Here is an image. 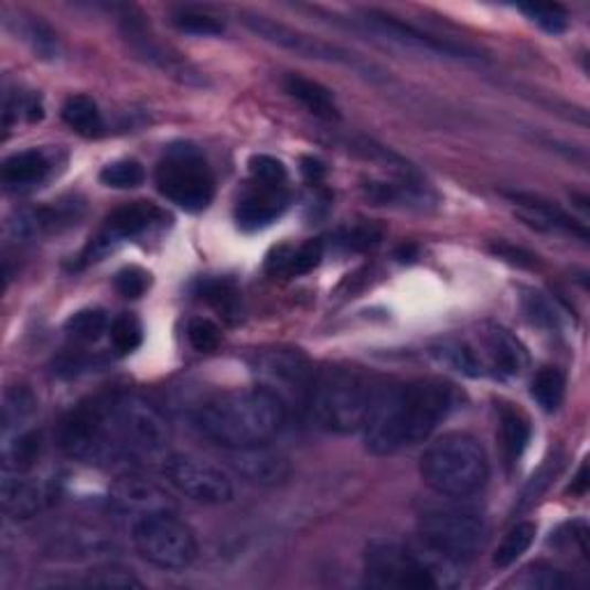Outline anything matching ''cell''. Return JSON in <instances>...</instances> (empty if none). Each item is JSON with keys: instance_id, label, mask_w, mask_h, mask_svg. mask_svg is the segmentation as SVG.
I'll use <instances>...</instances> for the list:
<instances>
[{"instance_id": "cell-1", "label": "cell", "mask_w": 590, "mask_h": 590, "mask_svg": "<svg viewBox=\"0 0 590 590\" xmlns=\"http://www.w3.org/2000/svg\"><path fill=\"white\" fill-rule=\"evenodd\" d=\"M169 439V425L160 410L130 395L101 397L76 406L58 429L65 454L99 466L164 459Z\"/></svg>"}, {"instance_id": "cell-2", "label": "cell", "mask_w": 590, "mask_h": 590, "mask_svg": "<svg viewBox=\"0 0 590 590\" xmlns=\"http://www.w3.org/2000/svg\"><path fill=\"white\" fill-rule=\"evenodd\" d=\"M464 404V393L443 378H418L378 386L365 420V446L388 457L427 441Z\"/></svg>"}, {"instance_id": "cell-3", "label": "cell", "mask_w": 590, "mask_h": 590, "mask_svg": "<svg viewBox=\"0 0 590 590\" xmlns=\"http://www.w3.org/2000/svg\"><path fill=\"white\" fill-rule=\"evenodd\" d=\"M285 422L287 404L264 386L222 393L196 414L199 431L224 450L268 446Z\"/></svg>"}, {"instance_id": "cell-4", "label": "cell", "mask_w": 590, "mask_h": 590, "mask_svg": "<svg viewBox=\"0 0 590 590\" xmlns=\"http://www.w3.org/2000/svg\"><path fill=\"white\" fill-rule=\"evenodd\" d=\"M376 388L363 369L330 365L314 372L304 404L319 429L344 436L365 427Z\"/></svg>"}, {"instance_id": "cell-5", "label": "cell", "mask_w": 590, "mask_h": 590, "mask_svg": "<svg viewBox=\"0 0 590 590\" xmlns=\"http://www.w3.org/2000/svg\"><path fill=\"white\" fill-rule=\"evenodd\" d=\"M422 482L441 496L466 498L490 480V459L466 431H450L431 441L420 457Z\"/></svg>"}, {"instance_id": "cell-6", "label": "cell", "mask_w": 590, "mask_h": 590, "mask_svg": "<svg viewBox=\"0 0 590 590\" xmlns=\"http://www.w3.org/2000/svg\"><path fill=\"white\" fill-rule=\"evenodd\" d=\"M448 566L454 562L388 537H376L365 547L367 583L376 588H439L448 583L443 572Z\"/></svg>"}, {"instance_id": "cell-7", "label": "cell", "mask_w": 590, "mask_h": 590, "mask_svg": "<svg viewBox=\"0 0 590 590\" xmlns=\"http://www.w3.org/2000/svg\"><path fill=\"white\" fill-rule=\"evenodd\" d=\"M158 190L187 213L205 211L215 196V178L194 143H173L158 164Z\"/></svg>"}, {"instance_id": "cell-8", "label": "cell", "mask_w": 590, "mask_h": 590, "mask_svg": "<svg viewBox=\"0 0 590 590\" xmlns=\"http://www.w3.org/2000/svg\"><path fill=\"white\" fill-rule=\"evenodd\" d=\"M132 543L146 562L162 570H185L199 554L196 535L178 512H158L135 522Z\"/></svg>"}, {"instance_id": "cell-9", "label": "cell", "mask_w": 590, "mask_h": 590, "mask_svg": "<svg viewBox=\"0 0 590 590\" xmlns=\"http://www.w3.org/2000/svg\"><path fill=\"white\" fill-rule=\"evenodd\" d=\"M422 547L450 562L475 558L486 540V526L471 509L439 507L429 509L418 522Z\"/></svg>"}, {"instance_id": "cell-10", "label": "cell", "mask_w": 590, "mask_h": 590, "mask_svg": "<svg viewBox=\"0 0 590 590\" xmlns=\"http://www.w3.org/2000/svg\"><path fill=\"white\" fill-rule=\"evenodd\" d=\"M162 473L178 494L203 505H224L234 498V480L230 475L213 464L211 459H203L187 452H173L162 459Z\"/></svg>"}, {"instance_id": "cell-11", "label": "cell", "mask_w": 590, "mask_h": 590, "mask_svg": "<svg viewBox=\"0 0 590 590\" xmlns=\"http://www.w3.org/2000/svg\"><path fill=\"white\" fill-rule=\"evenodd\" d=\"M243 21L251 33H256L279 49L291 51V54H296V56L330 63V65H346V67H351L355 72H363L367 76H376V72H378L372 63H365L361 56L351 54V51H346L337 44H330L325 40L307 35L302 31H296V29H291V25L279 23L270 17L245 14Z\"/></svg>"}, {"instance_id": "cell-12", "label": "cell", "mask_w": 590, "mask_h": 590, "mask_svg": "<svg viewBox=\"0 0 590 590\" xmlns=\"http://www.w3.org/2000/svg\"><path fill=\"white\" fill-rule=\"evenodd\" d=\"M254 372L264 378V388L275 393L287 404V397H302L307 401L314 369L307 357L293 348H272L256 355Z\"/></svg>"}, {"instance_id": "cell-13", "label": "cell", "mask_w": 590, "mask_h": 590, "mask_svg": "<svg viewBox=\"0 0 590 590\" xmlns=\"http://www.w3.org/2000/svg\"><path fill=\"white\" fill-rule=\"evenodd\" d=\"M365 29L367 33L383 37L390 44H397L401 49L408 51H418V54H427V56H439V58H454V61H464V58H478V54L473 49L464 46V44H457L450 40H441V37H433L427 35L414 25H408L390 14H383V12H365Z\"/></svg>"}, {"instance_id": "cell-14", "label": "cell", "mask_w": 590, "mask_h": 590, "mask_svg": "<svg viewBox=\"0 0 590 590\" xmlns=\"http://www.w3.org/2000/svg\"><path fill=\"white\" fill-rule=\"evenodd\" d=\"M109 505L120 517L139 522L158 512H178L175 501L160 484L141 475H122L111 484Z\"/></svg>"}, {"instance_id": "cell-15", "label": "cell", "mask_w": 590, "mask_h": 590, "mask_svg": "<svg viewBox=\"0 0 590 590\" xmlns=\"http://www.w3.org/2000/svg\"><path fill=\"white\" fill-rule=\"evenodd\" d=\"M160 219H162V211L158 208V205H152L148 201H135V203L120 205V208H116L107 217L105 226L99 228V234L90 240L86 249V259L97 261V256L109 251L111 245L143 234V230H148Z\"/></svg>"}, {"instance_id": "cell-16", "label": "cell", "mask_w": 590, "mask_h": 590, "mask_svg": "<svg viewBox=\"0 0 590 590\" xmlns=\"http://www.w3.org/2000/svg\"><path fill=\"white\" fill-rule=\"evenodd\" d=\"M478 361L482 365V374H492L501 378L517 376L524 372L528 357L524 346L509 335L503 328H486L478 332V340L473 342Z\"/></svg>"}, {"instance_id": "cell-17", "label": "cell", "mask_w": 590, "mask_h": 590, "mask_svg": "<svg viewBox=\"0 0 590 590\" xmlns=\"http://www.w3.org/2000/svg\"><path fill=\"white\" fill-rule=\"evenodd\" d=\"M228 464L245 482L259 486L281 484L291 475L289 459L270 450L268 446L228 450Z\"/></svg>"}, {"instance_id": "cell-18", "label": "cell", "mask_w": 590, "mask_h": 590, "mask_svg": "<svg viewBox=\"0 0 590 590\" xmlns=\"http://www.w3.org/2000/svg\"><path fill=\"white\" fill-rule=\"evenodd\" d=\"M54 490L44 480H35L29 473H3L0 486V503L10 519H31L42 512Z\"/></svg>"}, {"instance_id": "cell-19", "label": "cell", "mask_w": 590, "mask_h": 590, "mask_svg": "<svg viewBox=\"0 0 590 590\" xmlns=\"http://www.w3.org/2000/svg\"><path fill=\"white\" fill-rule=\"evenodd\" d=\"M289 208V194L285 185H261L256 183L240 201L236 208L238 226L245 230H256L270 226L277 217L285 215Z\"/></svg>"}, {"instance_id": "cell-20", "label": "cell", "mask_w": 590, "mask_h": 590, "mask_svg": "<svg viewBox=\"0 0 590 590\" xmlns=\"http://www.w3.org/2000/svg\"><path fill=\"white\" fill-rule=\"evenodd\" d=\"M509 199L512 203H515L519 217L526 219L530 226L545 228V230H568V234H577L586 238V228H581L570 215L556 208L554 203L537 199L533 194H509Z\"/></svg>"}, {"instance_id": "cell-21", "label": "cell", "mask_w": 590, "mask_h": 590, "mask_svg": "<svg viewBox=\"0 0 590 590\" xmlns=\"http://www.w3.org/2000/svg\"><path fill=\"white\" fill-rule=\"evenodd\" d=\"M42 454V436L33 427L3 433V473H31Z\"/></svg>"}, {"instance_id": "cell-22", "label": "cell", "mask_w": 590, "mask_h": 590, "mask_svg": "<svg viewBox=\"0 0 590 590\" xmlns=\"http://www.w3.org/2000/svg\"><path fill=\"white\" fill-rule=\"evenodd\" d=\"M498 433H501V448L507 464H517L524 450L530 443V420L522 408L515 404L501 401L498 404Z\"/></svg>"}, {"instance_id": "cell-23", "label": "cell", "mask_w": 590, "mask_h": 590, "mask_svg": "<svg viewBox=\"0 0 590 590\" xmlns=\"http://www.w3.org/2000/svg\"><path fill=\"white\" fill-rule=\"evenodd\" d=\"M285 90L317 118H323V120L340 118V107L335 101V95H332L323 84L307 79V76H300V74H287Z\"/></svg>"}, {"instance_id": "cell-24", "label": "cell", "mask_w": 590, "mask_h": 590, "mask_svg": "<svg viewBox=\"0 0 590 590\" xmlns=\"http://www.w3.org/2000/svg\"><path fill=\"white\" fill-rule=\"evenodd\" d=\"M49 173V160L42 150H23L3 162V183L12 192L40 185Z\"/></svg>"}, {"instance_id": "cell-25", "label": "cell", "mask_w": 590, "mask_h": 590, "mask_svg": "<svg viewBox=\"0 0 590 590\" xmlns=\"http://www.w3.org/2000/svg\"><path fill=\"white\" fill-rule=\"evenodd\" d=\"M323 259V243L307 240L300 247H279L268 259V270L275 275L300 277L312 272Z\"/></svg>"}, {"instance_id": "cell-26", "label": "cell", "mask_w": 590, "mask_h": 590, "mask_svg": "<svg viewBox=\"0 0 590 590\" xmlns=\"http://www.w3.org/2000/svg\"><path fill=\"white\" fill-rule=\"evenodd\" d=\"M61 114L69 130H74L76 135H82L86 139H97L101 132H105V118H101L97 101L90 99L88 95L67 97Z\"/></svg>"}, {"instance_id": "cell-27", "label": "cell", "mask_w": 590, "mask_h": 590, "mask_svg": "<svg viewBox=\"0 0 590 590\" xmlns=\"http://www.w3.org/2000/svg\"><path fill=\"white\" fill-rule=\"evenodd\" d=\"M199 298L208 302L219 317L226 321H234L238 317V307H240V293L234 287V281L228 279H205L199 285Z\"/></svg>"}, {"instance_id": "cell-28", "label": "cell", "mask_w": 590, "mask_h": 590, "mask_svg": "<svg viewBox=\"0 0 590 590\" xmlns=\"http://www.w3.org/2000/svg\"><path fill=\"white\" fill-rule=\"evenodd\" d=\"M530 395L547 414H554L566 397V376L556 367H543L530 383Z\"/></svg>"}, {"instance_id": "cell-29", "label": "cell", "mask_w": 590, "mask_h": 590, "mask_svg": "<svg viewBox=\"0 0 590 590\" xmlns=\"http://www.w3.org/2000/svg\"><path fill=\"white\" fill-rule=\"evenodd\" d=\"M535 535H537V528L530 522H519L512 526L494 554V566L509 568L512 562H517L530 549Z\"/></svg>"}, {"instance_id": "cell-30", "label": "cell", "mask_w": 590, "mask_h": 590, "mask_svg": "<svg viewBox=\"0 0 590 590\" xmlns=\"http://www.w3.org/2000/svg\"><path fill=\"white\" fill-rule=\"evenodd\" d=\"M37 401L29 388H12L3 399V433L29 427L35 416Z\"/></svg>"}, {"instance_id": "cell-31", "label": "cell", "mask_w": 590, "mask_h": 590, "mask_svg": "<svg viewBox=\"0 0 590 590\" xmlns=\"http://www.w3.org/2000/svg\"><path fill=\"white\" fill-rule=\"evenodd\" d=\"M171 23L181 33L187 35H201V37H215L224 33V21L217 19L215 14L192 10V8H181L171 14Z\"/></svg>"}, {"instance_id": "cell-32", "label": "cell", "mask_w": 590, "mask_h": 590, "mask_svg": "<svg viewBox=\"0 0 590 590\" xmlns=\"http://www.w3.org/2000/svg\"><path fill=\"white\" fill-rule=\"evenodd\" d=\"M67 335L79 342H97L105 332H109V319L101 310H82L67 319L65 323Z\"/></svg>"}, {"instance_id": "cell-33", "label": "cell", "mask_w": 590, "mask_h": 590, "mask_svg": "<svg viewBox=\"0 0 590 590\" xmlns=\"http://www.w3.org/2000/svg\"><path fill=\"white\" fill-rule=\"evenodd\" d=\"M82 583L88 588H122V590L143 588V581L130 568L116 566V562H107V566L93 568L90 572H86Z\"/></svg>"}, {"instance_id": "cell-34", "label": "cell", "mask_w": 590, "mask_h": 590, "mask_svg": "<svg viewBox=\"0 0 590 590\" xmlns=\"http://www.w3.org/2000/svg\"><path fill=\"white\" fill-rule=\"evenodd\" d=\"M99 181L114 190H135L146 181V171L137 160H118L101 169Z\"/></svg>"}, {"instance_id": "cell-35", "label": "cell", "mask_w": 590, "mask_h": 590, "mask_svg": "<svg viewBox=\"0 0 590 590\" xmlns=\"http://www.w3.org/2000/svg\"><path fill=\"white\" fill-rule=\"evenodd\" d=\"M109 337L120 355L135 353L143 342V328L135 314H120L109 325Z\"/></svg>"}, {"instance_id": "cell-36", "label": "cell", "mask_w": 590, "mask_h": 590, "mask_svg": "<svg viewBox=\"0 0 590 590\" xmlns=\"http://www.w3.org/2000/svg\"><path fill=\"white\" fill-rule=\"evenodd\" d=\"M515 586L528 590H560L570 586V579L560 570L547 566V562H535V566H528L519 575V579H515Z\"/></svg>"}, {"instance_id": "cell-37", "label": "cell", "mask_w": 590, "mask_h": 590, "mask_svg": "<svg viewBox=\"0 0 590 590\" xmlns=\"http://www.w3.org/2000/svg\"><path fill=\"white\" fill-rule=\"evenodd\" d=\"M185 332H187L190 346L199 353H213L222 344V332H219L217 323H213L211 319H205V317L190 319Z\"/></svg>"}, {"instance_id": "cell-38", "label": "cell", "mask_w": 590, "mask_h": 590, "mask_svg": "<svg viewBox=\"0 0 590 590\" xmlns=\"http://www.w3.org/2000/svg\"><path fill=\"white\" fill-rule=\"evenodd\" d=\"M533 23L540 25L543 31L558 35L568 29V14L562 12V8L558 6H543V3H530V6H522L519 8Z\"/></svg>"}, {"instance_id": "cell-39", "label": "cell", "mask_w": 590, "mask_h": 590, "mask_svg": "<svg viewBox=\"0 0 590 590\" xmlns=\"http://www.w3.org/2000/svg\"><path fill=\"white\" fill-rule=\"evenodd\" d=\"M249 173L261 185H285L287 167L272 155H254L249 160Z\"/></svg>"}, {"instance_id": "cell-40", "label": "cell", "mask_w": 590, "mask_h": 590, "mask_svg": "<svg viewBox=\"0 0 590 590\" xmlns=\"http://www.w3.org/2000/svg\"><path fill=\"white\" fill-rule=\"evenodd\" d=\"M116 291L122 296V298H141L148 287H150V275L137 266H130V268H125L116 275Z\"/></svg>"}, {"instance_id": "cell-41", "label": "cell", "mask_w": 590, "mask_h": 590, "mask_svg": "<svg viewBox=\"0 0 590 590\" xmlns=\"http://www.w3.org/2000/svg\"><path fill=\"white\" fill-rule=\"evenodd\" d=\"M29 40H31V44H33V49H35V54L40 56V58H46V61H54V58H58V37L54 35V31H51L49 29V25H44V23H40V21H35V23H31V29H29Z\"/></svg>"}, {"instance_id": "cell-42", "label": "cell", "mask_w": 590, "mask_h": 590, "mask_svg": "<svg viewBox=\"0 0 590 590\" xmlns=\"http://www.w3.org/2000/svg\"><path fill=\"white\" fill-rule=\"evenodd\" d=\"M380 238L378 230H374L372 226H361V228H353L344 236V245L348 249H367L372 245H376Z\"/></svg>"}, {"instance_id": "cell-43", "label": "cell", "mask_w": 590, "mask_h": 590, "mask_svg": "<svg viewBox=\"0 0 590 590\" xmlns=\"http://www.w3.org/2000/svg\"><path fill=\"white\" fill-rule=\"evenodd\" d=\"M526 312L537 323H554V314L549 312L547 302L540 298V293H530L526 298Z\"/></svg>"}, {"instance_id": "cell-44", "label": "cell", "mask_w": 590, "mask_h": 590, "mask_svg": "<svg viewBox=\"0 0 590 590\" xmlns=\"http://www.w3.org/2000/svg\"><path fill=\"white\" fill-rule=\"evenodd\" d=\"M494 251L501 256V259L509 261V264H517V266H533V256L524 249H517L512 245H496Z\"/></svg>"}, {"instance_id": "cell-45", "label": "cell", "mask_w": 590, "mask_h": 590, "mask_svg": "<svg viewBox=\"0 0 590 590\" xmlns=\"http://www.w3.org/2000/svg\"><path fill=\"white\" fill-rule=\"evenodd\" d=\"M300 171L304 175V181L307 183H312V185H319L323 178H325V167L321 160L317 158H302L300 162Z\"/></svg>"}, {"instance_id": "cell-46", "label": "cell", "mask_w": 590, "mask_h": 590, "mask_svg": "<svg viewBox=\"0 0 590 590\" xmlns=\"http://www.w3.org/2000/svg\"><path fill=\"white\" fill-rule=\"evenodd\" d=\"M588 466L583 464L581 466V471H579V475H577V484L572 486V492H577V494H583L586 492V486H588Z\"/></svg>"}]
</instances>
